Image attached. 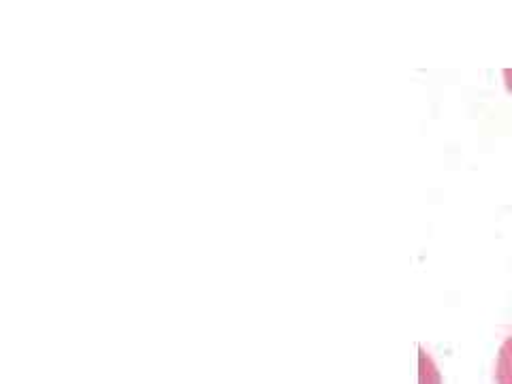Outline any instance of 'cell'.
I'll use <instances>...</instances> for the list:
<instances>
[{
	"mask_svg": "<svg viewBox=\"0 0 512 384\" xmlns=\"http://www.w3.org/2000/svg\"><path fill=\"white\" fill-rule=\"evenodd\" d=\"M495 382L498 384H512V335L500 348L498 367H495Z\"/></svg>",
	"mask_w": 512,
	"mask_h": 384,
	"instance_id": "obj_1",
	"label": "cell"
},
{
	"mask_svg": "<svg viewBox=\"0 0 512 384\" xmlns=\"http://www.w3.org/2000/svg\"><path fill=\"white\" fill-rule=\"evenodd\" d=\"M504 79H506V88L512 92V71H504Z\"/></svg>",
	"mask_w": 512,
	"mask_h": 384,
	"instance_id": "obj_2",
	"label": "cell"
}]
</instances>
